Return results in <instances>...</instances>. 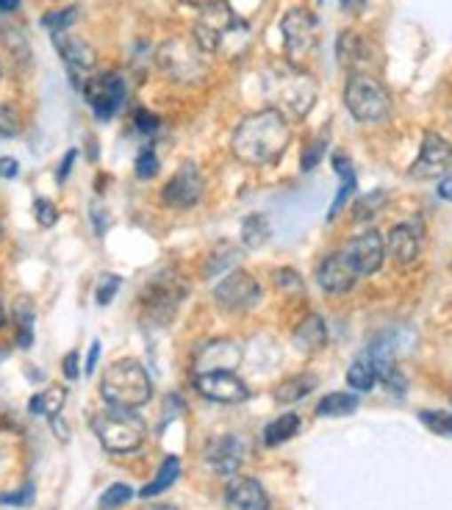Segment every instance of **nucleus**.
<instances>
[{
  "instance_id": "nucleus-1",
  "label": "nucleus",
  "mask_w": 452,
  "mask_h": 510,
  "mask_svg": "<svg viewBox=\"0 0 452 510\" xmlns=\"http://www.w3.org/2000/svg\"><path fill=\"white\" fill-rule=\"evenodd\" d=\"M291 125L278 108H264L244 117L234 131L231 150L247 167H269L286 153Z\"/></svg>"
},
{
  "instance_id": "nucleus-2",
  "label": "nucleus",
  "mask_w": 452,
  "mask_h": 510,
  "mask_svg": "<svg viewBox=\"0 0 452 510\" xmlns=\"http://www.w3.org/2000/svg\"><path fill=\"white\" fill-rule=\"evenodd\" d=\"M100 397L111 408H125V410H137L150 402L153 397V380L147 375V369L133 361L123 358L111 363L103 378H100Z\"/></svg>"
},
{
  "instance_id": "nucleus-3",
  "label": "nucleus",
  "mask_w": 452,
  "mask_h": 510,
  "mask_svg": "<svg viewBox=\"0 0 452 510\" xmlns=\"http://www.w3.org/2000/svg\"><path fill=\"white\" fill-rule=\"evenodd\" d=\"M92 433L98 435V442L103 444L106 452L125 455L145 444L147 425L137 410L108 405L106 410H98L92 416Z\"/></svg>"
},
{
  "instance_id": "nucleus-4",
  "label": "nucleus",
  "mask_w": 452,
  "mask_h": 510,
  "mask_svg": "<svg viewBox=\"0 0 452 510\" xmlns=\"http://www.w3.org/2000/svg\"><path fill=\"white\" fill-rule=\"evenodd\" d=\"M158 67L178 84H197L209 76L211 56L200 48L194 36H175L158 48Z\"/></svg>"
},
{
  "instance_id": "nucleus-5",
  "label": "nucleus",
  "mask_w": 452,
  "mask_h": 510,
  "mask_svg": "<svg viewBox=\"0 0 452 510\" xmlns=\"http://www.w3.org/2000/svg\"><path fill=\"white\" fill-rule=\"evenodd\" d=\"M345 106L358 123H386L392 114V98L386 86L369 73H355L345 86Z\"/></svg>"
},
{
  "instance_id": "nucleus-6",
  "label": "nucleus",
  "mask_w": 452,
  "mask_h": 510,
  "mask_svg": "<svg viewBox=\"0 0 452 510\" xmlns=\"http://www.w3.org/2000/svg\"><path fill=\"white\" fill-rule=\"evenodd\" d=\"M269 98H273L281 108V114L286 117V111L291 117H305L311 111L313 100H316V84L311 76L300 73L297 67H283L281 73L269 81Z\"/></svg>"
},
{
  "instance_id": "nucleus-7",
  "label": "nucleus",
  "mask_w": 452,
  "mask_h": 510,
  "mask_svg": "<svg viewBox=\"0 0 452 510\" xmlns=\"http://www.w3.org/2000/svg\"><path fill=\"white\" fill-rule=\"evenodd\" d=\"M242 28H244V22L236 17V12L225 4V0H217V4L200 9L192 36L202 51L214 56L225 48V42H228L234 34H239Z\"/></svg>"
},
{
  "instance_id": "nucleus-8",
  "label": "nucleus",
  "mask_w": 452,
  "mask_h": 510,
  "mask_svg": "<svg viewBox=\"0 0 452 510\" xmlns=\"http://www.w3.org/2000/svg\"><path fill=\"white\" fill-rule=\"evenodd\" d=\"M281 34H283V51L291 67H300L305 59L316 53L320 44V22L308 9H289L281 20Z\"/></svg>"
},
{
  "instance_id": "nucleus-9",
  "label": "nucleus",
  "mask_w": 452,
  "mask_h": 510,
  "mask_svg": "<svg viewBox=\"0 0 452 510\" xmlns=\"http://www.w3.org/2000/svg\"><path fill=\"white\" fill-rule=\"evenodd\" d=\"M214 303L228 311V314H242L250 311L261 303V283L250 272L244 269H231L222 281L214 286Z\"/></svg>"
},
{
  "instance_id": "nucleus-10",
  "label": "nucleus",
  "mask_w": 452,
  "mask_h": 510,
  "mask_svg": "<svg viewBox=\"0 0 452 510\" xmlns=\"http://www.w3.org/2000/svg\"><path fill=\"white\" fill-rule=\"evenodd\" d=\"M186 297V283L180 281L178 275L172 272H164V275H155L153 281L145 286V294H142V306L145 311L158 319V322H170L178 311V306L184 303Z\"/></svg>"
},
{
  "instance_id": "nucleus-11",
  "label": "nucleus",
  "mask_w": 452,
  "mask_h": 510,
  "mask_svg": "<svg viewBox=\"0 0 452 510\" xmlns=\"http://www.w3.org/2000/svg\"><path fill=\"white\" fill-rule=\"evenodd\" d=\"M81 92H83L86 103L92 106V111L98 114L100 120L115 117V114L123 108L125 95H128L125 81H123L120 73H98L92 78H86L81 84Z\"/></svg>"
},
{
  "instance_id": "nucleus-12",
  "label": "nucleus",
  "mask_w": 452,
  "mask_h": 510,
  "mask_svg": "<svg viewBox=\"0 0 452 510\" xmlns=\"http://www.w3.org/2000/svg\"><path fill=\"white\" fill-rule=\"evenodd\" d=\"M202 192H206V178L197 170V164L186 161V164H180L178 172L164 183L162 189V203L170 205V208H192L200 203Z\"/></svg>"
},
{
  "instance_id": "nucleus-13",
  "label": "nucleus",
  "mask_w": 452,
  "mask_h": 510,
  "mask_svg": "<svg viewBox=\"0 0 452 510\" xmlns=\"http://www.w3.org/2000/svg\"><path fill=\"white\" fill-rule=\"evenodd\" d=\"M192 383L200 397H206L211 402L239 405L250 397V386H247L236 372H200L192 378Z\"/></svg>"
},
{
  "instance_id": "nucleus-14",
  "label": "nucleus",
  "mask_w": 452,
  "mask_h": 510,
  "mask_svg": "<svg viewBox=\"0 0 452 510\" xmlns=\"http://www.w3.org/2000/svg\"><path fill=\"white\" fill-rule=\"evenodd\" d=\"M342 252L347 255V261L353 264L358 277H367L380 272L383 261H386V239L377 230H367V234H358L355 239H350Z\"/></svg>"
},
{
  "instance_id": "nucleus-15",
  "label": "nucleus",
  "mask_w": 452,
  "mask_h": 510,
  "mask_svg": "<svg viewBox=\"0 0 452 510\" xmlns=\"http://www.w3.org/2000/svg\"><path fill=\"white\" fill-rule=\"evenodd\" d=\"M242 358H244V350H242V344L234 339L206 341L194 353V375H200V372H236Z\"/></svg>"
},
{
  "instance_id": "nucleus-16",
  "label": "nucleus",
  "mask_w": 452,
  "mask_h": 510,
  "mask_svg": "<svg viewBox=\"0 0 452 510\" xmlns=\"http://www.w3.org/2000/svg\"><path fill=\"white\" fill-rule=\"evenodd\" d=\"M452 164V145L447 142L444 136L427 131L422 136V150H419V158L411 164V178H439L447 172V167Z\"/></svg>"
},
{
  "instance_id": "nucleus-17",
  "label": "nucleus",
  "mask_w": 452,
  "mask_h": 510,
  "mask_svg": "<svg viewBox=\"0 0 452 510\" xmlns=\"http://www.w3.org/2000/svg\"><path fill=\"white\" fill-rule=\"evenodd\" d=\"M358 281V272L353 269V264L347 261V255L338 250L330 252L316 267V283H320L322 291L328 294H347Z\"/></svg>"
},
{
  "instance_id": "nucleus-18",
  "label": "nucleus",
  "mask_w": 452,
  "mask_h": 510,
  "mask_svg": "<svg viewBox=\"0 0 452 510\" xmlns=\"http://www.w3.org/2000/svg\"><path fill=\"white\" fill-rule=\"evenodd\" d=\"M225 502H228L231 510H273L264 485L242 474H234L228 485H225Z\"/></svg>"
},
{
  "instance_id": "nucleus-19",
  "label": "nucleus",
  "mask_w": 452,
  "mask_h": 510,
  "mask_svg": "<svg viewBox=\"0 0 452 510\" xmlns=\"http://www.w3.org/2000/svg\"><path fill=\"white\" fill-rule=\"evenodd\" d=\"M422 252V227L416 222H400L392 227V234L386 239V255L400 264L411 267Z\"/></svg>"
},
{
  "instance_id": "nucleus-20",
  "label": "nucleus",
  "mask_w": 452,
  "mask_h": 510,
  "mask_svg": "<svg viewBox=\"0 0 452 510\" xmlns=\"http://www.w3.org/2000/svg\"><path fill=\"white\" fill-rule=\"evenodd\" d=\"M242 460H244V444L239 442L236 435L214 438V442H209V447H206V463L222 477L239 474Z\"/></svg>"
},
{
  "instance_id": "nucleus-21",
  "label": "nucleus",
  "mask_w": 452,
  "mask_h": 510,
  "mask_svg": "<svg viewBox=\"0 0 452 510\" xmlns=\"http://www.w3.org/2000/svg\"><path fill=\"white\" fill-rule=\"evenodd\" d=\"M336 53H338V64L350 69V76L367 73L372 67V44L358 31H342V36L336 42Z\"/></svg>"
},
{
  "instance_id": "nucleus-22",
  "label": "nucleus",
  "mask_w": 452,
  "mask_h": 510,
  "mask_svg": "<svg viewBox=\"0 0 452 510\" xmlns=\"http://www.w3.org/2000/svg\"><path fill=\"white\" fill-rule=\"evenodd\" d=\"M53 36V44L59 56L64 59V64L73 69V73H86V69L95 67V51L92 44L83 42L81 36H73L67 31H59V34H51Z\"/></svg>"
},
{
  "instance_id": "nucleus-23",
  "label": "nucleus",
  "mask_w": 452,
  "mask_h": 510,
  "mask_svg": "<svg viewBox=\"0 0 452 510\" xmlns=\"http://www.w3.org/2000/svg\"><path fill=\"white\" fill-rule=\"evenodd\" d=\"M291 341H295V347L305 355L325 350V347H328V324H325V319L320 314L305 316L295 328V333H291Z\"/></svg>"
},
{
  "instance_id": "nucleus-24",
  "label": "nucleus",
  "mask_w": 452,
  "mask_h": 510,
  "mask_svg": "<svg viewBox=\"0 0 452 510\" xmlns=\"http://www.w3.org/2000/svg\"><path fill=\"white\" fill-rule=\"evenodd\" d=\"M333 170H336V175L342 178V183H338V192H336V197H333V203H330V211H328V219H336L338 214H342V208L347 205V200L353 197V192H355V170H353V164H350V158L345 155V153H336L333 155Z\"/></svg>"
},
{
  "instance_id": "nucleus-25",
  "label": "nucleus",
  "mask_w": 452,
  "mask_h": 510,
  "mask_svg": "<svg viewBox=\"0 0 452 510\" xmlns=\"http://www.w3.org/2000/svg\"><path fill=\"white\" fill-rule=\"evenodd\" d=\"M178 477H180V460H178V455H167V458L162 460V466H158L155 477L139 491V497H142V499H155L158 494H164L170 485H175Z\"/></svg>"
},
{
  "instance_id": "nucleus-26",
  "label": "nucleus",
  "mask_w": 452,
  "mask_h": 510,
  "mask_svg": "<svg viewBox=\"0 0 452 510\" xmlns=\"http://www.w3.org/2000/svg\"><path fill=\"white\" fill-rule=\"evenodd\" d=\"M358 410V397L350 391H333L316 402V416L322 419H336V416H350Z\"/></svg>"
},
{
  "instance_id": "nucleus-27",
  "label": "nucleus",
  "mask_w": 452,
  "mask_h": 510,
  "mask_svg": "<svg viewBox=\"0 0 452 510\" xmlns=\"http://www.w3.org/2000/svg\"><path fill=\"white\" fill-rule=\"evenodd\" d=\"M377 383V372H375V363H372V355L364 353V355H358L350 369H347V386L355 388V391H372V386Z\"/></svg>"
},
{
  "instance_id": "nucleus-28",
  "label": "nucleus",
  "mask_w": 452,
  "mask_h": 510,
  "mask_svg": "<svg viewBox=\"0 0 452 510\" xmlns=\"http://www.w3.org/2000/svg\"><path fill=\"white\" fill-rule=\"evenodd\" d=\"M64 400H67V388L64 386H51V388H44L42 394H36V397H31L28 410L34 416H48V419H53V416H59V410L64 408Z\"/></svg>"
},
{
  "instance_id": "nucleus-29",
  "label": "nucleus",
  "mask_w": 452,
  "mask_h": 510,
  "mask_svg": "<svg viewBox=\"0 0 452 510\" xmlns=\"http://www.w3.org/2000/svg\"><path fill=\"white\" fill-rule=\"evenodd\" d=\"M297 430H300V416L297 413H283V416H278L275 422H269L264 427V444L266 447H278V444L289 442V438H295Z\"/></svg>"
},
{
  "instance_id": "nucleus-30",
  "label": "nucleus",
  "mask_w": 452,
  "mask_h": 510,
  "mask_svg": "<svg viewBox=\"0 0 452 510\" xmlns=\"http://www.w3.org/2000/svg\"><path fill=\"white\" fill-rule=\"evenodd\" d=\"M316 388V378L313 375H295V378H289L278 386L275 391V400L283 402V405H291V402H300L305 400L308 394Z\"/></svg>"
},
{
  "instance_id": "nucleus-31",
  "label": "nucleus",
  "mask_w": 452,
  "mask_h": 510,
  "mask_svg": "<svg viewBox=\"0 0 452 510\" xmlns=\"http://www.w3.org/2000/svg\"><path fill=\"white\" fill-rule=\"evenodd\" d=\"M269 236H273V227H269V219L264 214L244 217V222H242V242H244V247L258 250V247H264L269 242Z\"/></svg>"
},
{
  "instance_id": "nucleus-32",
  "label": "nucleus",
  "mask_w": 452,
  "mask_h": 510,
  "mask_svg": "<svg viewBox=\"0 0 452 510\" xmlns=\"http://www.w3.org/2000/svg\"><path fill=\"white\" fill-rule=\"evenodd\" d=\"M239 259H242V252H239L234 244H219V247H217V250L209 255L206 267H202V275H206V277H211V275H219V272H225V275H228L231 269H236Z\"/></svg>"
},
{
  "instance_id": "nucleus-33",
  "label": "nucleus",
  "mask_w": 452,
  "mask_h": 510,
  "mask_svg": "<svg viewBox=\"0 0 452 510\" xmlns=\"http://www.w3.org/2000/svg\"><path fill=\"white\" fill-rule=\"evenodd\" d=\"M386 203H389L386 189H375V192H369L364 197H358L355 205H353V219L355 222H367V219L377 217L383 208H386Z\"/></svg>"
},
{
  "instance_id": "nucleus-34",
  "label": "nucleus",
  "mask_w": 452,
  "mask_h": 510,
  "mask_svg": "<svg viewBox=\"0 0 452 510\" xmlns=\"http://www.w3.org/2000/svg\"><path fill=\"white\" fill-rule=\"evenodd\" d=\"M419 422L436 435L452 438V413L449 410H422Z\"/></svg>"
},
{
  "instance_id": "nucleus-35",
  "label": "nucleus",
  "mask_w": 452,
  "mask_h": 510,
  "mask_svg": "<svg viewBox=\"0 0 452 510\" xmlns=\"http://www.w3.org/2000/svg\"><path fill=\"white\" fill-rule=\"evenodd\" d=\"M78 20V9L75 6H67V9H56V12H48L42 17V26L48 28L51 34H59V31H67Z\"/></svg>"
},
{
  "instance_id": "nucleus-36",
  "label": "nucleus",
  "mask_w": 452,
  "mask_h": 510,
  "mask_svg": "<svg viewBox=\"0 0 452 510\" xmlns=\"http://www.w3.org/2000/svg\"><path fill=\"white\" fill-rule=\"evenodd\" d=\"M128 499H133V489L125 482H115V485H108V489L103 491L100 497V510H117L123 507Z\"/></svg>"
},
{
  "instance_id": "nucleus-37",
  "label": "nucleus",
  "mask_w": 452,
  "mask_h": 510,
  "mask_svg": "<svg viewBox=\"0 0 452 510\" xmlns=\"http://www.w3.org/2000/svg\"><path fill=\"white\" fill-rule=\"evenodd\" d=\"M325 150H328V136H320V139H313V142L303 150V155H300V167H303V172H311L316 164L322 161V155H325Z\"/></svg>"
},
{
  "instance_id": "nucleus-38",
  "label": "nucleus",
  "mask_w": 452,
  "mask_h": 510,
  "mask_svg": "<svg viewBox=\"0 0 452 510\" xmlns=\"http://www.w3.org/2000/svg\"><path fill=\"white\" fill-rule=\"evenodd\" d=\"M120 286H123V281H120V277H117V275H111V272H106V275L100 277L98 289H95L98 306H108L111 299H115V294L120 291Z\"/></svg>"
},
{
  "instance_id": "nucleus-39",
  "label": "nucleus",
  "mask_w": 452,
  "mask_h": 510,
  "mask_svg": "<svg viewBox=\"0 0 452 510\" xmlns=\"http://www.w3.org/2000/svg\"><path fill=\"white\" fill-rule=\"evenodd\" d=\"M31 319H34V314H31V308L22 303L20 306V311H17V328H20V333H17V344L26 350V347H31V341H34V333H31Z\"/></svg>"
},
{
  "instance_id": "nucleus-40",
  "label": "nucleus",
  "mask_w": 452,
  "mask_h": 510,
  "mask_svg": "<svg viewBox=\"0 0 452 510\" xmlns=\"http://www.w3.org/2000/svg\"><path fill=\"white\" fill-rule=\"evenodd\" d=\"M155 175H158V155H155L153 147H145V150L137 155V178L150 180V178H155Z\"/></svg>"
},
{
  "instance_id": "nucleus-41",
  "label": "nucleus",
  "mask_w": 452,
  "mask_h": 510,
  "mask_svg": "<svg viewBox=\"0 0 452 510\" xmlns=\"http://www.w3.org/2000/svg\"><path fill=\"white\" fill-rule=\"evenodd\" d=\"M34 217H36V222H39L42 227H53V225L59 222L56 205H53L51 200H44V197H39V200L34 203Z\"/></svg>"
},
{
  "instance_id": "nucleus-42",
  "label": "nucleus",
  "mask_w": 452,
  "mask_h": 510,
  "mask_svg": "<svg viewBox=\"0 0 452 510\" xmlns=\"http://www.w3.org/2000/svg\"><path fill=\"white\" fill-rule=\"evenodd\" d=\"M20 128V114L12 106H0V136H17Z\"/></svg>"
},
{
  "instance_id": "nucleus-43",
  "label": "nucleus",
  "mask_w": 452,
  "mask_h": 510,
  "mask_svg": "<svg viewBox=\"0 0 452 510\" xmlns=\"http://www.w3.org/2000/svg\"><path fill=\"white\" fill-rule=\"evenodd\" d=\"M34 502V485H22L20 491L12 494H0V505H12V507H28Z\"/></svg>"
},
{
  "instance_id": "nucleus-44",
  "label": "nucleus",
  "mask_w": 452,
  "mask_h": 510,
  "mask_svg": "<svg viewBox=\"0 0 452 510\" xmlns=\"http://www.w3.org/2000/svg\"><path fill=\"white\" fill-rule=\"evenodd\" d=\"M275 286L278 289H295V291H303V281L295 269H278L275 272Z\"/></svg>"
},
{
  "instance_id": "nucleus-45",
  "label": "nucleus",
  "mask_w": 452,
  "mask_h": 510,
  "mask_svg": "<svg viewBox=\"0 0 452 510\" xmlns=\"http://www.w3.org/2000/svg\"><path fill=\"white\" fill-rule=\"evenodd\" d=\"M133 123H137V128L142 131V133H153V131H158V117L153 111H145V108H137V114H133Z\"/></svg>"
},
{
  "instance_id": "nucleus-46",
  "label": "nucleus",
  "mask_w": 452,
  "mask_h": 510,
  "mask_svg": "<svg viewBox=\"0 0 452 510\" xmlns=\"http://www.w3.org/2000/svg\"><path fill=\"white\" fill-rule=\"evenodd\" d=\"M78 375H81V369H78V353L73 350V353L64 355V378H67V380H75Z\"/></svg>"
},
{
  "instance_id": "nucleus-47",
  "label": "nucleus",
  "mask_w": 452,
  "mask_h": 510,
  "mask_svg": "<svg viewBox=\"0 0 452 510\" xmlns=\"http://www.w3.org/2000/svg\"><path fill=\"white\" fill-rule=\"evenodd\" d=\"M17 172H20L17 158H12V155L0 158V178H17Z\"/></svg>"
},
{
  "instance_id": "nucleus-48",
  "label": "nucleus",
  "mask_w": 452,
  "mask_h": 510,
  "mask_svg": "<svg viewBox=\"0 0 452 510\" xmlns=\"http://www.w3.org/2000/svg\"><path fill=\"white\" fill-rule=\"evenodd\" d=\"M98 358H100V341H92V347H89V358H86V375L95 372Z\"/></svg>"
},
{
  "instance_id": "nucleus-49",
  "label": "nucleus",
  "mask_w": 452,
  "mask_h": 510,
  "mask_svg": "<svg viewBox=\"0 0 452 510\" xmlns=\"http://www.w3.org/2000/svg\"><path fill=\"white\" fill-rule=\"evenodd\" d=\"M439 197L441 200H449L452 203V175H447V178H441V183H439Z\"/></svg>"
},
{
  "instance_id": "nucleus-50",
  "label": "nucleus",
  "mask_w": 452,
  "mask_h": 510,
  "mask_svg": "<svg viewBox=\"0 0 452 510\" xmlns=\"http://www.w3.org/2000/svg\"><path fill=\"white\" fill-rule=\"evenodd\" d=\"M73 161H75V150H70L64 155V161H61V170H59V180H64L67 175H70V170H73Z\"/></svg>"
},
{
  "instance_id": "nucleus-51",
  "label": "nucleus",
  "mask_w": 452,
  "mask_h": 510,
  "mask_svg": "<svg viewBox=\"0 0 452 510\" xmlns=\"http://www.w3.org/2000/svg\"><path fill=\"white\" fill-rule=\"evenodd\" d=\"M342 12L345 14H361L364 12V0H342Z\"/></svg>"
},
{
  "instance_id": "nucleus-52",
  "label": "nucleus",
  "mask_w": 452,
  "mask_h": 510,
  "mask_svg": "<svg viewBox=\"0 0 452 510\" xmlns=\"http://www.w3.org/2000/svg\"><path fill=\"white\" fill-rule=\"evenodd\" d=\"M184 6H192V9H206L211 4H217V0H180Z\"/></svg>"
},
{
  "instance_id": "nucleus-53",
  "label": "nucleus",
  "mask_w": 452,
  "mask_h": 510,
  "mask_svg": "<svg viewBox=\"0 0 452 510\" xmlns=\"http://www.w3.org/2000/svg\"><path fill=\"white\" fill-rule=\"evenodd\" d=\"M20 6V0H0V12H14Z\"/></svg>"
},
{
  "instance_id": "nucleus-54",
  "label": "nucleus",
  "mask_w": 452,
  "mask_h": 510,
  "mask_svg": "<svg viewBox=\"0 0 452 510\" xmlns=\"http://www.w3.org/2000/svg\"><path fill=\"white\" fill-rule=\"evenodd\" d=\"M142 510H175V507L167 505V502H153V505H147V507H142Z\"/></svg>"
},
{
  "instance_id": "nucleus-55",
  "label": "nucleus",
  "mask_w": 452,
  "mask_h": 510,
  "mask_svg": "<svg viewBox=\"0 0 452 510\" xmlns=\"http://www.w3.org/2000/svg\"><path fill=\"white\" fill-rule=\"evenodd\" d=\"M0 328H6V311H4V303H0Z\"/></svg>"
}]
</instances>
